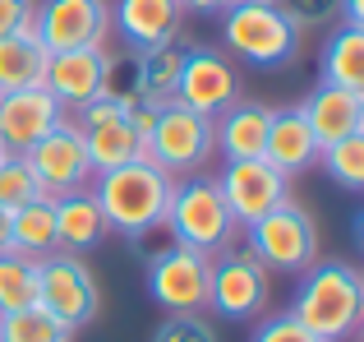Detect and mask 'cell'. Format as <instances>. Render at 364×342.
Masks as SVG:
<instances>
[{
  "label": "cell",
  "instance_id": "cell-1",
  "mask_svg": "<svg viewBox=\"0 0 364 342\" xmlns=\"http://www.w3.org/2000/svg\"><path fill=\"white\" fill-rule=\"evenodd\" d=\"M318 342H346L355 338L364 315V278L346 259H314L300 273V287L291 296V310Z\"/></svg>",
  "mask_w": 364,
  "mask_h": 342
},
{
  "label": "cell",
  "instance_id": "cell-2",
  "mask_svg": "<svg viewBox=\"0 0 364 342\" xmlns=\"http://www.w3.org/2000/svg\"><path fill=\"white\" fill-rule=\"evenodd\" d=\"M171 190H176V176H166L148 157H134V162L102 171L92 180V199H97L102 217H107V232H120L129 241L143 232H161L166 208H171Z\"/></svg>",
  "mask_w": 364,
  "mask_h": 342
},
{
  "label": "cell",
  "instance_id": "cell-3",
  "mask_svg": "<svg viewBox=\"0 0 364 342\" xmlns=\"http://www.w3.org/2000/svg\"><path fill=\"white\" fill-rule=\"evenodd\" d=\"M222 42L258 70H282L300 56V28L282 14V5H226Z\"/></svg>",
  "mask_w": 364,
  "mask_h": 342
},
{
  "label": "cell",
  "instance_id": "cell-4",
  "mask_svg": "<svg viewBox=\"0 0 364 342\" xmlns=\"http://www.w3.org/2000/svg\"><path fill=\"white\" fill-rule=\"evenodd\" d=\"M176 245H189V250H203V254H217L235 232V217L226 208L222 190H217V176H185L176 180L171 190V208H166V222Z\"/></svg>",
  "mask_w": 364,
  "mask_h": 342
},
{
  "label": "cell",
  "instance_id": "cell-5",
  "mask_svg": "<svg viewBox=\"0 0 364 342\" xmlns=\"http://www.w3.org/2000/svg\"><path fill=\"white\" fill-rule=\"evenodd\" d=\"M249 250L258 254L267 273H295L300 278L314 259H318V222L309 208H300L295 199H282L272 213H263L258 222H249Z\"/></svg>",
  "mask_w": 364,
  "mask_h": 342
},
{
  "label": "cell",
  "instance_id": "cell-6",
  "mask_svg": "<svg viewBox=\"0 0 364 342\" xmlns=\"http://www.w3.org/2000/svg\"><path fill=\"white\" fill-rule=\"evenodd\" d=\"M213 153H217L213 120L180 107V102H161L157 120H152V135L143 144V157L157 162L166 176H194V171H203L213 162Z\"/></svg>",
  "mask_w": 364,
  "mask_h": 342
},
{
  "label": "cell",
  "instance_id": "cell-7",
  "mask_svg": "<svg viewBox=\"0 0 364 342\" xmlns=\"http://www.w3.org/2000/svg\"><path fill=\"white\" fill-rule=\"evenodd\" d=\"M37 306H42L55 324H65L70 333L83 328L88 319H97L102 296H97L92 269L79 254H65V250L37 259Z\"/></svg>",
  "mask_w": 364,
  "mask_h": 342
},
{
  "label": "cell",
  "instance_id": "cell-8",
  "mask_svg": "<svg viewBox=\"0 0 364 342\" xmlns=\"http://www.w3.org/2000/svg\"><path fill=\"white\" fill-rule=\"evenodd\" d=\"M208 278H213V254L189 250V245H176V241L148 259V296L166 315H203Z\"/></svg>",
  "mask_w": 364,
  "mask_h": 342
},
{
  "label": "cell",
  "instance_id": "cell-9",
  "mask_svg": "<svg viewBox=\"0 0 364 342\" xmlns=\"http://www.w3.org/2000/svg\"><path fill=\"white\" fill-rule=\"evenodd\" d=\"M222 259L213 264L208 278V306L222 319H254L267 310L272 296V273L258 264V254L249 245H222Z\"/></svg>",
  "mask_w": 364,
  "mask_h": 342
},
{
  "label": "cell",
  "instance_id": "cell-10",
  "mask_svg": "<svg viewBox=\"0 0 364 342\" xmlns=\"http://www.w3.org/2000/svg\"><path fill=\"white\" fill-rule=\"evenodd\" d=\"M23 157H28V167H33V176H37V185H42L46 199L79 195V190H92V180H97V171L88 162V148H83V139H79V130H74L70 116L46 139H37Z\"/></svg>",
  "mask_w": 364,
  "mask_h": 342
},
{
  "label": "cell",
  "instance_id": "cell-11",
  "mask_svg": "<svg viewBox=\"0 0 364 342\" xmlns=\"http://www.w3.org/2000/svg\"><path fill=\"white\" fill-rule=\"evenodd\" d=\"M111 5L107 0H42L37 5V42L46 51H83L107 46Z\"/></svg>",
  "mask_w": 364,
  "mask_h": 342
},
{
  "label": "cell",
  "instance_id": "cell-12",
  "mask_svg": "<svg viewBox=\"0 0 364 342\" xmlns=\"http://www.w3.org/2000/svg\"><path fill=\"white\" fill-rule=\"evenodd\" d=\"M74 130H79L83 148H88V162H92L97 176L134 162V157H143V139L134 135L124 107H116V102H107V98H92L88 107L74 111Z\"/></svg>",
  "mask_w": 364,
  "mask_h": 342
},
{
  "label": "cell",
  "instance_id": "cell-13",
  "mask_svg": "<svg viewBox=\"0 0 364 342\" xmlns=\"http://www.w3.org/2000/svg\"><path fill=\"white\" fill-rule=\"evenodd\" d=\"M176 102L189 107V111H198V116H208V120H217L226 107L240 102V74H235V65L226 61L222 51H213V46H189Z\"/></svg>",
  "mask_w": 364,
  "mask_h": 342
},
{
  "label": "cell",
  "instance_id": "cell-14",
  "mask_svg": "<svg viewBox=\"0 0 364 342\" xmlns=\"http://www.w3.org/2000/svg\"><path fill=\"white\" fill-rule=\"evenodd\" d=\"M286 185H291V180L272 162H263V157H235V162H226L222 176H217V190H222L226 208H231V217L240 227L258 222L263 213H272L286 199Z\"/></svg>",
  "mask_w": 364,
  "mask_h": 342
},
{
  "label": "cell",
  "instance_id": "cell-15",
  "mask_svg": "<svg viewBox=\"0 0 364 342\" xmlns=\"http://www.w3.org/2000/svg\"><path fill=\"white\" fill-rule=\"evenodd\" d=\"M65 116H70V111H65L42 83L18 88V93H0V148L23 157L28 148L51 135Z\"/></svg>",
  "mask_w": 364,
  "mask_h": 342
},
{
  "label": "cell",
  "instance_id": "cell-16",
  "mask_svg": "<svg viewBox=\"0 0 364 342\" xmlns=\"http://www.w3.org/2000/svg\"><path fill=\"white\" fill-rule=\"evenodd\" d=\"M102 74H107V46H83V51H55L46 61L42 88L60 102L65 111L88 107L102 93Z\"/></svg>",
  "mask_w": 364,
  "mask_h": 342
},
{
  "label": "cell",
  "instance_id": "cell-17",
  "mask_svg": "<svg viewBox=\"0 0 364 342\" xmlns=\"http://www.w3.org/2000/svg\"><path fill=\"white\" fill-rule=\"evenodd\" d=\"M318 139H314L309 120H304L300 107H277L272 116H267V139H263V162H272L282 171L286 180L300 176V171H309L318 162Z\"/></svg>",
  "mask_w": 364,
  "mask_h": 342
},
{
  "label": "cell",
  "instance_id": "cell-18",
  "mask_svg": "<svg viewBox=\"0 0 364 342\" xmlns=\"http://www.w3.org/2000/svg\"><path fill=\"white\" fill-rule=\"evenodd\" d=\"M300 111H304V120H309L318 148H328V144H337V139L364 130V93H355V88L318 83V88L300 102Z\"/></svg>",
  "mask_w": 364,
  "mask_h": 342
},
{
  "label": "cell",
  "instance_id": "cell-19",
  "mask_svg": "<svg viewBox=\"0 0 364 342\" xmlns=\"http://www.w3.org/2000/svg\"><path fill=\"white\" fill-rule=\"evenodd\" d=\"M180 14H185V9H180L176 0H116V5H111V24L120 28V37L134 51L176 42Z\"/></svg>",
  "mask_w": 364,
  "mask_h": 342
},
{
  "label": "cell",
  "instance_id": "cell-20",
  "mask_svg": "<svg viewBox=\"0 0 364 342\" xmlns=\"http://www.w3.org/2000/svg\"><path fill=\"white\" fill-rule=\"evenodd\" d=\"M267 116H272V107H263V102H235V107H226L213 120L217 148L226 153V162H235V157H263Z\"/></svg>",
  "mask_w": 364,
  "mask_h": 342
},
{
  "label": "cell",
  "instance_id": "cell-21",
  "mask_svg": "<svg viewBox=\"0 0 364 342\" xmlns=\"http://www.w3.org/2000/svg\"><path fill=\"white\" fill-rule=\"evenodd\" d=\"M102 236H107V217H102L92 190L55 199V245H60L65 254L92 250V245H102Z\"/></svg>",
  "mask_w": 364,
  "mask_h": 342
},
{
  "label": "cell",
  "instance_id": "cell-22",
  "mask_svg": "<svg viewBox=\"0 0 364 342\" xmlns=\"http://www.w3.org/2000/svg\"><path fill=\"white\" fill-rule=\"evenodd\" d=\"M9 250L28 254V259H46L55 254V199H33L28 208L9 213Z\"/></svg>",
  "mask_w": 364,
  "mask_h": 342
},
{
  "label": "cell",
  "instance_id": "cell-23",
  "mask_svg": "<svg viewBox=\"0 0 364 342\" xmlns=\"http://www.w3.org/2000/svg\"><path fill=\"white\" fill-rule=\"evenodd\" d=\"M46 61H51V51L37 37H23V33L0 37V93H18V88L42 83Z\"/></svg>",
  "mask_w": 364,
  "mask_h": 342
},
{
  "label": "cell",
  "instance_id": "cell-24",
  "mask_svg": "<svg viewBox=\"0 0 364 342\" xmlns=\"http://www.w3.org/2000/svg\"><path fill=\"white\" fill-rule=\"evenodd\" d=\"M134 56H139V88H143V98L176 102V88H180V74H185L189 46L161 42V46H148V51H134Z\"/></svg>",
  "mask_w": 364,
  "mask_h": 342
},
{
  "label": "cell",
  "instance_id": "cell-25",
  "mask_svg": "<svg viewBox=\"0 0 364 342\" xmlns=\"http://www.w3.org/2000/svg\"><path fill=\"white\" fill-rule=\"evenodd\" d=\"M318 70H323V83L364 93V28H341V33H332L328 46H323Z\"/></svg>",
  "mask_w": 364,
  "mask_h": 342
},
{
  "label": "cell",
  "instance_id": "cell-26",
  "mask_svg": "<svg viewBox=\"0 0 364 342\" xmlns=\"http://www.w3.org/2000/svg\"><path fill=\"white\" fill-rule=\"evenodd\" d=\"M37 306V259L5 250L0 254V315Z\"/></svg>",
  "mask_w": 364,
  "mask_h": 342
},
{
  "label": "cell",
  "instance_id": "cell-27",
  "mask_svg": "<svg viewBox=\"0 0 364 342\" xmlns=\"http://www.w3.org/2000/svg\"><path fill=\"white\" fill-rule=\"evenodd\" d=\"M74 333L65 324H55L42 306L14 310V315H0V342H70Z\"/></svg>",
  "mask_w": 364,
  "mask_h": 342
},
{
  "label": "cell",
  "instance_id": "cell-28",
  "mask_svg": "<svg viewBox=\"0 0 364 342\" xmlns=\"http://www.w3.org/2000/svg\"><path fill=\"white\" fill-rule=\"evenodd\" d=\"M318 157H323L328 176L337 180L341 190H364V130L360 135L337 139V144H328Z\"/></svg>",
  "mask_w": 364,
  "mask_h": 342
},
{
  "label": "cell",
  "instance_id": "cell-29",
  "mask_svg": "<svg viewBox=\"0 0 364 342\" xmlns=\"http://www.w3.org/2000/svg\"><path fill=\"white\" fill-rule=\"evenodd\" d=\"M33 199H46V195H42V185H37L28 157L5 153V157H0V208L14 213V208H28Z\"/></svg>",
  "mask_w": 364,
  "mask_h": 342
},
{
  "label": "cell",
  "instance_id": "cell-30",
  "mask_svg": "<svg viewBox=\"0 0 364 342\" xmlns=\"http://www.w3.org/2000/svg\"><path fill=\"white\" fill-rule=\"evenodd\" d=\"M97 98L129 107L134 98H143L139 88V56H107V74H102V93Z\"/></svg>",
  "mask_w": 364,
  "mask_h": 342
},
{
  "label": "cell",
  "instance_id": "cell-31",
  "mask_svg": "<svg viewBox=\"0 0 364 342\" xmlns=\"http://www.w3.org/2000/svg\"><path fill=\"white\" fill-rule=\"evenodd\" d=\"M152 342H217V328L203 315H171L157 324Z\"/></svg>",
  "mask_w": 364,
  "mask_h": 342
},
{
  "label": "cell",
  "instance_id": "cell-32",
  "mask_svg": "<svg viewBox=\"0 0 364 342\" xmlns=\"http://www.w3.org/2000/svg\"><path fill=\"white\" fill-rule=\"evenodd\" d=\"M282 5V14L291 19L295 28H318V24H332V19L341 14V0H277Z\"/></svg>",
  "mask_w": 364,
  "mask_h": 342
},
{
  "label": "cell",
  "instance_id": "cell-33",
  "mask_svg": "<svg viewBox=\"0 0 364 342\" xmlns=\"http://www.w3.org/2000/svg\"><path fill=\"white\" fill-rule=\"evenodd\" d=\"M254 342H318V338L295 315H277V319H263V324L254 328Z\"/></svg>",
  "mask_w": 364,
  "mask_h": 342
},
{
  "label": "cell",
  "instance_id": "cell-34",
  "mask_svg": "<svg viewBox=\"0 0 364 342\" xmlns=\"http://www.w3.org/2000/svg\"><path fill=\"white\" fill-rule=\"evenodd\" d=\"M33 14V0H0V37L18 33V24Z\"/></svg>",
  "mask_w": 364,
  "mask_h": 342
},
{
  "label": "cell",
  "instance_id": "cell-35",
  "mask_svg": "<svg viewBox=\"0 0 364 342\" xmlns=\"http://www.w3.org/2000/svg\"><path fill=\"white\" fill-rule=\"evenodd\" d=\"M180 9H189V14H222L231 0H176Z\"/></svg>",
  "mask_w": 364,
  "mask_h": 342
},
{
  "label": "cell",
  "instance_id": "cell-36",
  "mask_svg": "<svg viewBox=\"0 0 364 342\" xmlns=\"http://www.w3.org/2000/svg\"><path fill=\"white\" fill-rule=\"evenodd\" d=\"M341 14H346V28H364V0H341Z\"/></svg>",
  "mask_w": 364,
  "mask_h": 342
},
{
  "label": "cell",
  "instance_id": "cell-37",
  "mask_svg": "<svg viewBox=\"0 0 364 342\" xmlns=\"http://www.w3.org/2000/svg\"><path fill=\"white\" fill-rule=\"evenodd\" d=\"M5 250H9V213L0 208V254H5Z\"/></svg>",
  "mask_w": 364,
  "mask_h": 342
},
{
  "label": "cell",
  "instance_id": "cell-38",
  "mask_svg": "<svg viewBox=\"0 0 364 342\" xmlns=\"http://www.w3.org/2000/svg\"><path fill=\"white\" fill-rule=\"evenodd\" d=\"M231 5H277V0H231Z\"/></svg>",
  "mask_w": 364,
  "mask_h": 342
},
{
  "label": "cell",
  "instance_id": "cell-39",
  "mask_svg": "<svg viewBox=\"0 0 364 342\" xmlns=\"http://www.w3.org/2000/svg\"><path fill=\"white\" fill-rule=\"evenodd\" d=\"M0 157H5V148H0Z\"/></svg>",
  "mask_w": 364,
  "mask_h": 342
}]
</instances>
